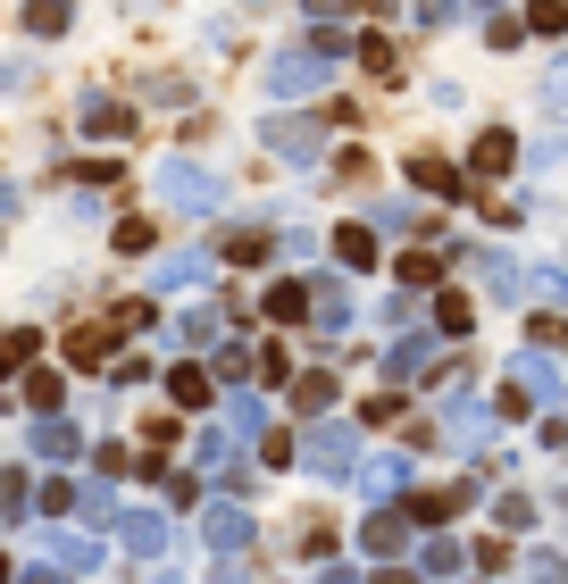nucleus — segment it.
I'll list each match as a JSON object with an SVG mask.
<instances>
[{"instance_id":"1","label":"nucleus","mask_w":568,"mask_h":584,"mask_svg":"<svg viewBox=\"0 0 568 584\" xmlns=\"http://www.w3.org/2000/svg\"><path fill=\"white\" fill-rule=\"evenodd\" d=\"M0 576H9V560H0Z\"/></svg>"}]
</instances>
